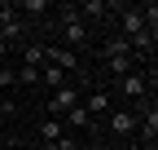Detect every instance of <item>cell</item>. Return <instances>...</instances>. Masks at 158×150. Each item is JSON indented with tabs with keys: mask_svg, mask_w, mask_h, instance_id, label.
<instances>
[{
	"mask_svg": "<svg viewBox=\"0 0 158 150\" xmlns=\"http://www.w3.org/2000/svg\"><path fill=\"white\" fill-rule=\"evenodd\" d=\"M0 88H18V71L13 66H0Z\"/></svg>",
	"mask_w": 158,
	"mask_h": 150,
	"instance_id": "cell-17",
	"label": "cell"
},
{
	"mask_svg": "<svg viewBox=\"0 0 158 150\" xmlns=\"http://www.w3.org/2000/svg\"><path fill=\"white\" fill-rule=\"evenodd\" d=\"M110 133L114 137H136V115H132V110H110Z\"/></svg>",
	"mask_w": 158,
	"mask_h": 150,
	"instance_id": "cell-8",
	"label": "cell"
},
{
	"mask_svg": "<svg viewBox=\"0 0 158 150\" xmlns=\"http://www.w3.org/2000/svg\"><path fill=\"white\" fill-rule=\"evenodd\" d=\"M18 66H44V44H27L22 49V62Z\"/></svg>",
	"mask_w": 158,
	"mask_h": 150,
	"instance_id": "cell-14",
	"label": "cell"
},
{
	"mask_svg": "<svg viewBox=\"0 0 158 150\" xmlns=\"http://www.w3.org/2000/svg\"><path fill=\"white\" fill-rule=\"evenodd\" d=\"M79 106H84L88 115H101V119H106L110 110H114V106H110V88H106V84H88V97L79 102Z\"/></svg>",
	"mask_w": 158,
	"mask_h": 150,
	"instance_id": "cell-4",
	"label": "cell"
},
{
	"mask_svg": "<svg viewBox=\"0 0 158 150\" xmlns=\"http://www.w3.org/2000/svg\"><path fill=\"white\" fill-rule=\"evenodd\" d=\"M75 146H79V137H75V133H66V137H57V141H48L44 150H75Z\"/></svg>",
	"mask_w": 158,
	"mask_h": 150,
	"instance_id": "cell-16",
	"label": "cell"
},
{
	"mask_svg": "<svg viewBox=\"0 0 158 150\" xmlns=\"http://www.w3.org/2000/svg\"><path fill=\"white\" fill-rule=\"evenodd\" d=\"M5 58H9V44H5V40H0V62H5Z\"/></svg>",
	"mask_w": 158,
	"mask_h": 150,
	"instance_id": "cell-18",
	"label": "cell"
},
{
	"mask_svg": "<svg viewBox=\"0 0 158 150\" xmlns=\"http://www.w3.org/2000/svg\"><path fill=\"white\" fill-rule=\"evenodd\" d=\"M0 40H5V44L22 40V18L13 13V5H0Z\"/></svg>",
	"mask_w": 158,
	"mask_h": 150,
	"instance_id": "cell-6",
	"label": "cell"
},
{
	"mask_svg": "<svg viewBox=\"0 0 158 150\" xmlns=\"http://www.w3.org/2000/svg\"><path fill=\"white\" fill-rule=\"evenodd\" d=\"M18 71V84H40V66H13Z\"/></svg>",
	"mask_w": 158,
	"mask_h": 150,
	"instance_id": "cell-15",
	"label": "cell"
},
{
	"mask_svg": "<svg viewBox=\"0 0 158 150\" xmlns=\"http://www.w3.org/2000/svg\"><path fill=\"white\" fill-rule=\"evenodd\" d=\"M40 84L62 88V84H66V71H57V66H48V62H44V66H40Z\"/></svg>",
	"mask_w": 158,
	"mask_h": 150,
	"instance_id": "cell-13",
	"label": "cell"
},
{
	"mask_svg": "<svg viewBox=\"0 0 158 150\" xmlns=\"http://www.w3.org/2000/svg\"><path fill=\"white\" fill-rule=\"evenodd\" d=\"M101 58H106V75H110V80H123L127 71H136V66H141L136 58H110V53H101Z\"/></svg>",
	"mask_w": 158,
	"mask_h": 150,
	"instance_id": "cell-9",
	"label": "cell"
},
{
	"mask_svg": "<svg viewBox=\"0 0 158 150\" xmlns=\"http://www.w3.org/2000/svg\"><path fill=\"white\" fill-rule=\"evenodd\" d=\"M13 13H48V0H9Z\"/></svg>",
	"mask_w": 158,
	"mask_h": 150,
	"instance_id": "cell-12",
	"label": "cell"
},
{
	"mask_svg": "<svg viewBox=\"0 0 158 150\" xmlns=\"http://www.w3.org/2000/svg\"><path fill=\"white\" fill-rule=\"evenodd\" d=\"M110 9H114L110 0H84V5H79L75 13H79V18H84V22H88V18H106Z\"/></svg>",
	"mask_w": 158,
	"mask_h": 150,
	"instance_id": "cell-10",
	"label": "cell"
},
{
	"mask_svg": "<svg viewBox=\"0 0 158 150\" xmlns=\"http://www.w3.org/2000/svg\"><path fill=\"white\" fill-rule=\"evenodd\" d=\"M114 88L123 93V97H132V102H141V97H149V88H154V71L145 75L141 66H136V71H127V75H123V80H114Z\"/></svg>",
	"mask_w": 158,
	"mask_h": 150,
	"instance_id": "cell-1",
	"label": "cell"
},
{
	"mask_svg": "<svg viewBox=\"0 0 158 150\" xmlns=\"http://www.w3.org/2000/svg\"><path fill=\"white\" fill-rule=\"evenodd\" d=\"M57 27H62V40H66V49H70V44H88V22H84V18H75V9L57 18Z\"/></svg>",
	"mask_w": 158,
	"mask_h": 150,
	"instance_id": "cell-3",
	"label": "cell"
},
{
	"mask_svg": "<svg viewBox=\"0 0 158 150\" xmlns=\"http://www.w3.org/2000/svg\"><path fill=\"white\" fill-rule=\"evenodd\" d=\"M0 150H18V141H13V137H9V141H5V146H0Z\"/></svg>",
	"mask_w": 158,
	"mask_h": 150,
	"instance_id": "cell-19",
	"label": "cell"
},
{
	"mask_svg": "<svg viewBox=\"0 0 158 150\" xmlns=\"http://www.w3.org/2000/svg\"><path fill=\"white\" fill-rule=\"evenodd\" d=\"M141 31H145L141 9H118V35H123V40H136Z\"/></svg>",
	"mask_w": 158,
	"mask_h": 150,
	"instance_id": "cell-7",
	"label": "cell"
},
{
	"mask_svg": "<svg viewBox=\"0 0 158 150\" xmlns=\"http://www.w3.org/2000/svg\"><path fill=\"white\" fill-rule=\"evenodd\" d=\"M44 62L48 66H57V71H79V75H84V62H79V53H70L66 44H44ZM84 80H88V75H84Z\"/></svg>",
	"mask_w": 158,
	"mask_h": 150,
	"instance_id": "cell-2",
	"label": "cell"
},
{
	"mask_svg": "<svg viewBox=\"0 0 158 150\" xmlns=\"http://www.w3.org/2000/svg\"><path fill=\"white\" fill-rule=\"evenodd\" d=\"M70 106H79V88L75 84H62V88L53 93V102H48V119H62Z\"/></svg>",
	"mask_w": 158,
	"mask_h": 150,
	"instance_id": "cell-5",
	"label": "cell"
},
{
	"mask_svg": "<svg viewBox=\"0 0 158 150\" xmlns=\"http://www.w3.org/2000/svg\"><path fill=\"white\" fill-rule=\"evenodd\" d=\"M57 137H66L62 119H40V146H48V141H57Z\"/></svg>",
	"mask_w": 158,
	"mask_h": 150,
	"instance_id": "cell-11",
	"label": "cell"
}]
</instances>
